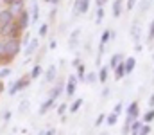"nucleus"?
Returning a JSON list of instances; mask_svg holds the SVG:
<instances>
[{
    "label": "nucleus",
    "mask_w": 154,
    "mask_h": 135,
    "mask_svg": "<svg viewBox=\"0 0 154 135\" xmlns=\"http://www.w3.org/2000/svg\"><path fill=\"white\" fill-rule=\"evenodd\" d=\"M29 42H31V40H29V34L25 33V34H23V42H22V43H23V47H27V45H29Z\"/></svg>",
    "instance_id": "nucleus-41"
},
{
    "label": "nucleus",
    "mask_w": 154,
    "mask_h": 135,
    "mask_svg": "<svg viewBox=\"0 0 154 135\" xmlns=\"http://www.w3.org/2000/svg\"><path fill=\"white\" fill-rule=\"evenodd\" d=\"M122 61H124V54H113V56H111V59H109V65H108V67H109V70H113L116 65H120Z\"/></svg>",
    "instance_id": "nucleus-14"
},
{
    "label": "nucleus",
    "mask_w": 154,
    "mask_h": 135,
    "mask_svg": "<svg viewBox=\"0 0 154 135\" xmlns=\"http://www.w3.org/2000/svg\"><path fill=\"white\" fill-rule=\"evenodd\" d=\"M14 20V16H13V13L5 7V9H0V29L2 27H5L7 24H11Z\"/></svg>",
    "instance_id": "nucleus-6"
},
{
    "label": "nucleus",
    "mask_w": 154,
    "mask_h": 135,
    "mask_svg": "<svg viewBox=\"0 0 154 135\" xmlns=\"http://www.w3.org/2000/svg\"><path fill=\"white\" fill-rule=\"evenodd\" d=\"M77 88V78L75 76H68V83H66V97H72L75 94Z\"/></svg>",
    "instance_id": "nucleus-7"
},
{
    "label": "nucleus",
    "mask_w": 154,
    "mask_h": 135,
    "mask_svg": "<svg viewBox=\"0 0 154 135\" xmlns=\"http://www.w3.org/2000/svg\"><path fill=\"white\" fill-rule=\"evenodd\" d=\"M38 135H43V132H39V133H38Z\"/></svg>",
    "instance_id": "nucleus-52"
},
{
    "label": "nucleus",
    "mask_w": 154,
    "mask_h": 135,
    "mask_svg": "<svg viewBox=\"0 0 154 135\" xmlns=\"http://www.w3.org/2000/svg\"><path fill=\"white\" fill-rule=\"evenodd\" d=\"M29 14H31V22H32V24H34V22H38V18H39V7H38V2H36V0H32Z\"/></svg>",
    "instance_id": "nucleus-10"
},
{
    "label": "nucleus",
    "mask_w": 154,
    "mask_h": 135,
    "mask_svg": "<svg viewBox=\"0 0 154 135\" xmlns=\"http://www.w3.org/2000/svg\"><path fill=\"white\" fill-rule=\"evenodd\" d=\"M65 110H66V103H63V104L57 106V114L59 115H65Z\"/></svg>",
    "instance_id": "nucleus-35"
},
{
    "label": "nucleus",
    "mask_w": 154,
    "mask_h": 135,
    "mask_svg": "<svg viewBox=\"0 0 154 135\" xmlns=\"http://www.w3.org/2000/svg\"><path fill=\"white\" fill-rule=\"evenodd\" d=\"M20 29H18V24H16V20H13L11 24H7L5 27H2L0 29V36L2 38H18L20 36Z\"/></svg>",
    "instance_id": "nucleus-2"
},
{
    "label": "nucleus",
    "mask_w": 154,
    "mask_h": 135,
    "mask_svg": "<svg viewBox=\"0 0 154 135\" xmlns=\"http://www.w3.org/2000/svg\"><path fill=\"white\" fill-rule=\"evenodd\" d=\"M82 104H84V99H82V97H79V99H75V101L70 104L68 112H70V114H75V112L79 110V108H81V106H82Z\"/></svg>",
    "instance_id": "nucleus-18"
},
{
    "label": "nucleus",
    "mask_w": 154,
    "mask_h": 135,
    "mask_svg": "<svg viewBox=\"0 0 154 135\" xmlns=\"http://www.w3.org/2000/svg\"><path fill=\"white\" fill-rule=\"evenodd\" d=\"M122 11H124V2H122V0H115V2H113V16L118 18V16L122 14Z\"/></svg>",
    "instance_id": "nucleus-15"
},
{
    "label": "nucleus",
    "mask_w": 154,
    "mask_h": 135,
    "mask_svg": "<svg viewBox=\"0 0 154 135\" xmlns=\"http://www.w3.org/2000/svg\"><path fill=\"white\" fill-rule=\"evenodd\" d=\"M95 79H97L95 72H90V74H88V76L84 78V81H86V83H90V85H91V83H95Z\"/></svg>",
    "instance_id": "nucleus-31"
},
{
    "label": "nucleus",
    "mask_w": 154,
    "mask_h": 135,
    "mask_svg": "<svg viewBox=\"0 0 154 135\" xmlns=\"http://www.w3.org/2000/svg\"><path fill=\"white\" fill-rule=\"evenodd\" d=\"M56 74H57L56 65H50V67L47 69V72H45V83H52V81L56 79Z\"/></svg>",
    "instance_id": "nucleus-9"
},
{
    "label": "nucleus",
    "mask_w": 154,
    "mask_h": 135,
    "mask_svg": "<svg viewBox=\"0 0 154 135\" xmlns=\"http://www.w3.org/2000/svg\"><path fill=\"white\" fill-rule=\"evenodd\" d=\"M79 63H81V59H79V58H75V59H74V67H77Z\"/></svg>",
    "instance_id": "nucleus-48"
},
{
    "label": "nucleus",
    "mask_w": 154,
    "mask_h": 135,
    "mask_svg": "<svg viewBox=\"0 0 154 135\" xmlns=\"http://www.w3.org/2000/svg\"><path fill=\"white\" fill-rule=\"evenodd\" d=\"M61 92H63V85H56V87H54V88H52V92H50V94H48V97H50V99H54V101H56V99H57V97H59V94H61Z\"/></svg>",
    "instance_id": "nucleus-23"
},
{
    "label": "nucleus",
    "mask_w": 154,
    "mask_h": 135,
    "mask_svg": "<svg viewBox=\"0 0 154 135\" xmlns=\"http://www.w3.org/2000/svg\"><path fill=\"white\" fill-rule=\"evenodd\" d=\"M22 49V42L18 38H4L0 40V65H9Z\"/></svg>",
    "instance_id": "nucleus-1"
},
{
    "label": "nucleus",
    "mask_w": 154,
    "mask_h": 135,
    "mask_svg": "<svg viewBox=\"0 0 154 135\" xmlns=\"http://www.w3.org/2000/svg\"><path fill=\"white\" fill-rule=\"evenodd\" d=\"M2 92H4V83L0 81V94H2Z\"/></svg>",
    "instance_id": "nucleus-50"
},
{
    "label": "nucleus",
    "mask_w": 154,
    "mask_h": 135,
    "mask_svg": "<svg viewBox=\"0 0 154 135\" xmlns=\"http://www.w3.org/2000/svg\"><path fill=\"white\" fill-rule=\"evenodd\" d=\"M2 2H4V4H5V7H7V5H9L11 2H14V0H2Z\"/></svg>",
    "instance_id": "nucleus-49"
},
{
    "label": "nucleus",
    "mask_w": 154,
    "mask_h": 135,
    "mask_svg": "<svg viewBox=\"0 0 154 135\" xmlns=\"http://www.w3.org/2000/svg\"><path fill=\"white\" fill-rule=\"evenodd\" d=\"M147 7H149V2H147V0H142V2H140V9L147 11Z\"/></svg>",
    "instance_id": "nucleus-39"
},
{
    "label": "nucleus",
    "mask_w": 154,
    "mask_h": 135,
    "mask_svg": "<svg viewBox=\"0 0 154 135\" xmlns=\"http://www.w3.org/2000/svg\"><path fill=\"white\" fill-rule=\"evenodd\" d=\"M104 18V7H97V18H95V24H100Z\"/></svg>",
    "instance_id": "nucleus-28"
},
{
    "label": "nucleus",
    "mask_w": 154,
    "mask_h": 135,
    "mask_svg": "<svg viewBox=\"0 0 154 135\" xmlns=\"http://www.w3.org/2000/svg\"><path fill=\"white\" fill-rule=\"evenodd\" d=\"M149 40L151 42L154 40V20H152V24H151V29H149Z\"/></svg>",
    "instance_id": "nucleus-38"
},
{
    "label": "nucleus",
    "mask_w": 154,
    "mask_h": 135,
    "mask_svg": "<svg viewBox=\"0 0 154 135\" xmlns=\"http://www.w3.org/2000/svg\"><path fill=\"white\" fill-rule=\"evenodd\" d=\"M113 70H115V79H122V78L125 76V67H124V61H122L120 65H116Z\"/></svg>",
    "instance_id": "nucleus-17"
},
{
    "label": "nucleus",
    "mask_w": 154,
    "mask_h": 135,
    "mask_svg": "<svg viewBox=\"0 0 154 135\" xmlns=\"http://www.w3.org/2000/svg\"><path fill=\"white\" fill-rule=\"evenodd\" d=\"M124 67H125V76L131 74L134 70V67H136V59L134 58H125L124 59Z\"/></svg>",
    "instance_id": "nucleus-12"
},
{
    "label": "nucleus",
    "mask_w": 154,
    "mask_h": 135,
    "mask_svg": "<svg viewBox=\"0 0 154 135\" xmlns=\"http://www.w3.org/2000/svg\"><path fill=\"white\" fill-rule=\"evenodd\" d=\"M151 130H152V126L151 124H142V128H140V132H138V135H149L151 133Z\"/></svg>",
    "instance_id": "nucleus-26"
},
{
    "label": "nucleus",
    "mask_w": 154,
    "mask_h": 135,
    "mask_svg": "<svg viewBox=\"0 0 154 135\" xmlns=\"http://www.w3.org/2000/svg\"><path fill=\"white\" fill-rule=\"evenodd\" d=\"M116 121H118V115H116V114H113V112H111V114L106 117V123H108V126H115Z\"/></svg>",
    "instance_id": "nucleus-25"
},
{
    "label": "nucleus",
    "mask_w": 154,
    "mask_h": 135,
    "mask_svg": "<svg viewBox=\"0 0 154 135\" xmlns=\"http://www.w3.org/2000/svg\"><path fill=\"white\" fill-rule=\"evenodd\" d=\"M14 20H16V24H18V29L23 33V31H27V27H29V24H31V14H29L27 9H23Z\"/></svg>",
    "instance_id": "nucleus-3"
},
{
    "label": "nucleus",
    "mask_w": 154,
    "mask_h": 135,
    "mask_svg": "<svg viewBox=\"0 0 154 135\" xmlns=\"http://www.w3.org/2000/svg\"><path fill=\"white\" fill-rule=\"evenodd\" d=\"M131 34H133V40L138 42V40H140V27L133 25V27H131Z\"/></svg>",
    "instance_id": "nucleus-27"
},
{
    "label": "nucleus",
    "mask_w": 154,
    "mask_h": 135,
    "mask_svg": "<svg viewBox=\"0 0 154 135\" xmlns=\"http://www.w3.org/2000/svg\"><path fill=\"white\" fill-rule=\"evenodd\" d=\"M97 2V7H104V4L108 2V0H95Z\"/></svg>",
    "instance_id": "nucleus-42"
},
{
    "label": "nucleus",
    "mask_w": 154,
    "mask_h": 135,
    "mask_svg": "<svg viewBox=\"0 0 154 135\" xmlns=\"http://www.w3.org/2000/svg\"><path fill=\"white\" fill-rule=\"evenodd\" d=\"M43 135H56V128H47L43 132Z\"/></svg>",
    "instance_id": "nucleus-40"
},
{
    "label": "nucleus",
    "mask_w": 154,
    "mask_h": 135,
    "mask_svg": "<svg viewBox=\"0 0 154 135\" xmlns=\"http://www.w3.org/2000/svg\"><path fill=\"white\" fill-rule=\"evenodd\" d=\"M108 72H109V67H100V70H99V81L102 85L108 81Z\"/></svg>",
    "instance_id": "nucleus-22"
},
{
    "label": "nucleus",
    "mask_w": 154,
    "mask_h": 135,
    "mask_svg": "<svg viewBox=\"0 0 154 135\" xmlns=\"http://www.w3.org/2000/svg\"><path fill=\"white\" fill-rule=\"evenodd\" d=\"M29 81H31V76H23V78H20L18 81H14L13 85H11V88H9V95H14L18 90H23L29 87Z\"/></svg>",
    "instance_id": "nucleus-4"
},
{
    "label": "nucleus",
    "mask_w": 154,
    "mask_h": 135,
    "mask_svg": "<svg viewBox=\"0 0 154 135\" xmlns=\"http://www.w3.org/2000/svg\"><path fill=\"white\" fill-rule=\"evenodd\" d=\"M149 106H151V108H154V94L149 97Z\"/></svg>",
    "instance_id": "nucleus-44"
},
{
    "label": "nucleus",
    "mask_w": 154,
    "mask_h": 135,
    "mask_svg": "<svg viewBox=\"0 0 154 135\" xmlns=\"http://www.w3.org/2000/svg\"><path fill=\"white\" fill-rule=\"evenodd\" d=\"M142 124H143V123H142L140 119H134V121L131 123V132H129V133L131 135H138L140 128H142Z\"/></svg>",
    "instance_id": "nucleus-21"
},
{
    "label": "nucleus",
    "mask_w": 154,
    "mask_h": 135,
    "mask_svg": "<svg viewBox=\"0 0 154 135\" xmlns=\"http://www.w3.org/2000/svg\"><path fill=\"white\" fill-rule=\"evenodd\" d=\"M27 110H29V101L25 99V101H22V103H20V106H18V112H20V114H25Z\"/></svg>",
    "instance_id": "nucleus-29"
},
{
    "label": "nucleus",
    "mask_w": 154,
    "mask_h": 135,
    "mask_svg": "<svg viewBox=\"0 0 154 135\" xmlns=\"http://www.w3.org/2000/svg\"><path fill=\"white\" fill-rule=\"evenodd\" d=\"M152 58H154V54H152Z\"/></svg>",
    "instance_id": "nucleus-53"
},
{
    "label": "nucleus",
    "mask_w": 154,
    "mask_h": 135,
    "mask_svg": "<svg viewBox=\"0 0 154 135\" xmlns=\"http://www.w3.org/2000/svg\"><path fill=\"white\" fill-rule=\"evenodd\" d=\"M41 74H43V69H41V65H39V63H36V65L32 67V70H31V74H29V76H31V79H38Z\"/></svg>",
    "instance_id": "nucleus-20"
},
{
    "label": "nucleus",
    "mask_w": 154,
    "mask_h": 135,
    "mask_svg": "<svg viewBox=\"0 0 154 135\" xmlns=\"http://www.w3.org/2000/svg\"><path fill=\"white\" fill-rule=\"evenodd\" d=\"M122 108H124V104H122V103H116V104H115V108H113V114L120 115V114H122Z\"/></svg>",
    "instance_id": "nucleus-33"
},
{
    "label": "nucleus",
    "mask_w": 154,
    "mask_h": 135,
    "mask_svg": "<svg viewBox=\"0 0 154 135\" xmlns=\"http://www.w3.org/2000/svg\"><path fill=\"white\" fill-rule=\"evenodd\" d=\"M48 47H50V49H56V47H57V42H56V40H50Z\"/></svg>",
    "instance_id": "nucleus-43"
},
{
    "label": "nucleus",
    "mask_w": 154,
    "mask_h": 135,
    "mask_svg": "<svg viewBox=\"0 0 154 135\" xmlns=\"http://www.w3.org/2000/svg\"><path fill=\"white\" fill-rule=\"evenodd\" d=\"M108 95H109V88L106 87V88L102 90V97H108Z\"/></svg>",
    "instance_id": "nucleus-45"
},
{
    "label": "nucleus",
    "mask_w": 154,
    "mask_h": 135,
    "mask_svg": "<svg viewBox=\"0 0 154 135\" xmlns=\"http://www.w3.org/2000/svg\"><path fill=\"white\" fill-rule=\"evenodd\" d=\"M54 103H56L54 99L47 97V101H45V103H43V104L39 106V115H45V114H47V112H48V110H50V108L54 106Z\"/></svg>",
    "instance_id": "nucleus-13"
},
{
    "label": "nucleus",
    "mask_w": 154,
    "mask_h": 135,
    "mask_svg": "<svg viewBox=\"0 0 154 135\" xmlns=\"http://www.w3.org/2000/svg\"><path fill=\"white\" fill-rule=\"evenodd\" d=\"M152 121H154V108H151L149 112H145V114H143V121H142V123H145V124H151Z\"/></svg>",
    "instance_id": "nucleus-24"
},
{
    "label": "nucleus",
    "mask_w": 154,
    "mask_h": 135,
    "mask_svg": "<svg viewBox=\"0 0 154 135\" xmlns=\"http://www.w3.org/2000/svg\"><path fill=\"white\" fill-rule=\"evenodd\" d=\"M9 74H11V69H2L0 70V78H7Z\"/></svg>",
    "instance_id": "nucleus-36"
},
{
    "label": "nucleus",
    "mask_w": 154,
    "mask_h": 135,
    "mask_svg": "<svg viewBox=\"0 0 154 135\" xmlns=\"http://www.w3.org/2000/svg\"><path fill=\"white\" fill-rule=\"evenodd\" d=\"M38 47H39V40H31V42H29V45L25 47V56H27V58H31Z\"/></svg>",
    "instance_id": "nucleus-11"
},
{
    "label": "nucleus",
    "mask_w": 154,
    "mask_h": 135,
    "mask_svg": "<svg viewBox=\"0 0 154 135\" xmlns=\"http://www.w3.org/2000/svg\"><path fill=\"white\" fill-rule=\"evenodd\" d=\"M104 119H106V115H104V114H100V115H99V117H97V121H95V126H100V124H102V121H104Z\"/></svg>",
    "instance_id": "nucleus-37"
},
{
    "label": "nucleus",
    "mask_w": 154,
    "mask_h": 135,
    "mask_svg": "<svg viewBox=\"0 0 154 135\" xmlns=\"http://www.w3.org/2000/svg\"><path fill=\"white\" fill-rule=\"evenodd\" d=\"M77 69V81H81V83H84V78H86V67H84V65H82V63H79V65H77L75 67Z\"/></svg>",
    "instance_id": "nucleus-16"
},
{
    "label": "nucleus",
    "mask_w": 154,
    "mask_h": 135,
    "mask_svg": "<svg viewBox=\"0 0 154 135\" xmlns=\"http://www.w3.org/2000/svg\"><path fill=\"white\" fill-rule=\"evenodd\" d=\"M79 36H81V29H75V31L70 34V42H68L70 49H74V47L77 45V42H79Z\"/></svg>",
    "instance_id": "nucleus-19"
},
{
    "label": "nucleus",
    "mask_w": 154,
    "mask_h": 135,
    "mask_svg": "<svg viewBox=\"0 0 154 135\" xmlns=\"http://www.w3.org/2000/svg\"><path fill=\"white\" fill-rule=\"evenodd\" d=\"M100 135H109V133H108V132H104V133H100Z\"/></svg>",
    "instance_id": "nucleus-51"
},
{
    "label": "nucleus",
    "mask_w": 154,
    "mask_h": 135,
    "mask_svg": "<svg viewBox=\"0 0 154 135\" xmlns=\"http://www.w3.org/2000/svg\"><path fill=\"white\" fill-rule=\"evenodd\" d=\"M138 115H140V104H138V101H133L129 104V108H127V117L138 119Z\"/></svg>",
    "instance_id": "nucleus-8"
},
{
    "label": "nucleus",
    "mask_w": 154,
    "mask_h": 135,
    "mask_svg": "<svg viewBox=\"0 0 154 135\" xmlns=\"http://www.w3.org/2000/svg\"><path fill=\"white\" fill-rule=\"evenodd\" d=\"M45 2H48V4H52V5H57V4H59V0H45Z\"/></svg>",
    "instance_id": "nucleus-46"
},
{
    "label": "nucleus",
    "mask_w": 154,
    "mask_h": 135,
    "mask_svg": "<svg viewBox=\"0 0 154 135\" xmlns=\"http://www.w3.org/2000/svg\"><path fill=\"white\" fill-rule=\"evenodd\" d=\"M4 119H5V121H9V119H11V112H5V115H4Z\"/></svg>",
    "instance_id": "nucleus-47"
},
{
    "label": "nucleus",
    "mask_w": 154,
    "mask_h": 135,
    "mask_svg": "<svg viewBox=\"0 0 154 135\" xmlns=\"http://www.w3.org/2000/svg\"><path fill=\"white\" fill-rule=\"evenodd\" d=\"M7 9L13 13V16L16 18L23 9H25V0H14V2H11L9 5H7Z\"/></svg>",
    "instance_id": "nucleus-5"
},
{
    "label": "nucleus",
    "mask_w": 154,
    "mask_h": 135,
    "mask_svg": "<svg viewBox=\"0 0 154 135\" xmlns=\"http://www.w3.org/2000/svg\"><path fill=\"white\" fill-rule=\"evenodd\" d=\"M88 9H90V0H81V14L88 13Z\"/></svg>",
    "instance_id": "nucleus-30"
},
{
    "label": "nucleus",
    "mask_w": 154,
    "mask_h": 135,
    "mask_svg": "<svg viewBox=\"0 0 154 135\" xmlns=\"http://www.w3.org/2000/svg\"><path fill=\"white\" fill-rule=\"evenodd\" d=\"M134 5H136V0H127V4H125L127 11H133V9H134Z\"/></svg>",
    "instance_id": "nucleus-34"
},
{
    "label": "nucleus",
    "mask_w": 154,
    "mask_h": 135,
    "mask_svg": "<svg viewBox=\"0 0 154 135\" xmlns=\"http://www.w3.org/2000/svg\"><path fill=\"white\" fill-rule=\"evenodd\" d=\"M47 31H48V24H41V27H39V33H38V34L43 38V36L47 34Z\"/></svg>",
    "instance_id": "nucleus-32"
}]
</instances>
